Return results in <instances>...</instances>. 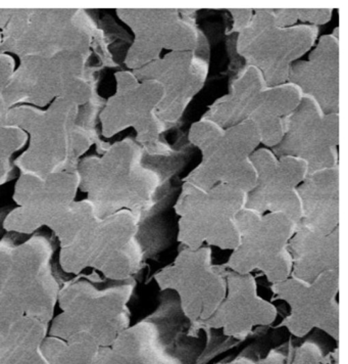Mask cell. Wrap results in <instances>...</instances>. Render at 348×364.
Here are the masks:
<instances>
[{
  "label": "cell",
  "mask_w": 348,
  "mask_h": 364,
  "mask_svg": "<svg viewBox=\"0 0 348 364\" xmlns=\"http://www.w3.org/2000/svg\"><path fill=\"white\" fill-rule=\"evenodd\" d=\"M137 223L127 210L99 218L91 203L72 205L50 225L60 242V266L75 275L91 268L112 281H128L142 262Z\"/></svg>",
  "instance_id": "6da1fadb"
},
{
  "label": "cell",
  "mask_w": 348,
  "mask_h": 364,
  "mask_svg": "<svg viewBox=\"0 0 348 364\" xmlns=\"http://www.w3.org/2000/svg\"><path fill=\"white\" fill-rule=\"evenodd\" d=\"M95 277L77 275L58 294L60 314L53 317L50 336L67 340L77 333L89 336L99 347H109L129 328L128 309L133 282L99 289Z\"/></svg>",
  "instance_id": "7a4b0ae2"
},
{
  "label": "cell",
  "mask_w": 348,
  "mask_h": 364,
  "mask_svg": "<svg viewBox=\"0 0 348 364\" xmlns=\"http://www.w3.org/2000/svg\"><path fill=\"white\" fill-rule=\"evenodd\" d=\"M191 139L203 153L202 162L186 178L203 191L219 184L249 193L256 184V174L251 161L261 136L251 120L223 130L216 123L203 120L191 130Z\"/></svg>",
  "instance_id": "3957f363"
},
{
  "label": "cell",
  "mask_w": 348,
  "mask_h": 364,
  "mask_svg": "<svg viewBox=\"0 0 348 364\" xmlns=\"http://www.w3.org/2000/svg\"><path fill=\"white\" fill-rule=\"evenodd\" d=\"M53 247L43 237L20 245L0 242V286L18 303L26 316L51 323L60 287L53 273Z\"/></svg>",
  "instance_id": "277c9868"
},
{
  "label": "cell",
  "mask_w": 348,
  "mask_h": 364,
  "mask_svg": "<svg viewBox=\"0 0 348 364\" xmlns=\"http://www.w3.org/2000/svg\"><path fill=\"white\" fill-rule=\"evenodd\" d=\"M246 193L219 184L209 191L185 182L177 202L180 216L178 240L189 249L203 244L234 250L239 242L235 216L244 208Z\"/></svg>",
  "instance_id": "5b68a950"
},
{
  "label": "cell",
  "mask_w": 348,
  "mask_h": 364,
  "mask_svg": "<svg viewBox=\"0 0 348 364\" xmlns=\"http://www.w3.org/2000/svg\"><path fill=\"white\" fill-rule=\"evenodd\" d=\"M239 242L225 267L240 274L261 270L271 284L289 279L291 257L287 246L298 224L282 213H256L243 208L235 216Z\"/></svg>",
  "instance_id": "8992f818"
},
{
  "label": "cell",
  "mask_w": 348,
  "mask_h": 364,
  "mask_svg": "<svg viewBox=\"0 0 348 364\" xmlns=\"http://www.w3.org/2000/svg\"><path fill=\"white\" fill-rule=\"evenodd\" d=\"M154 279L161 290L178 293L181 307L190 321L189 335L218 309L227 291L224 268L212 263L211 249L186 248L172 264L156 273Z\"/></svg>",
  "instance_id": "52a82bcc"
},
{
  "label": "cell",
  "mask_w": 348,
  "mask_h": 364,
  "mask_svg": "<svg viewBox=\"0 0 348 364\" xmlns=\"http://www.w3.org/2000/svg\"><path fill=\"white\" fill-rule=\"evenodd\" d=\"M317 33L310 26L281 27L274 13L259 11L242 30L238 50L273 87L288 78L290 63L310 50Z\"/></svg>",
  "instance_id": "ba28073f"
},
{
  "label": "cell",
  "mask_w": 348,
  "mask_h": 364,
  "mask_svg": "<svg viewBox=\"0 0 348 364\" xmlns=\"http://www.w3.org/2000/svg\"><path fill=\"white\" fill-rule=\"evenodd\" d=\"M339 277V270H334L323 273L310 284L289 277L272 284L275 297L290 306V314L281 326L296 337H303L317 328L338 340L340 312L336 296Z\"/></svg>",
  "instance_id": "9c48e42d"
},
{
  "label": "cell",
  "mask_w": 348,
  "mask_h": 364,
  "mask_svg": "<svg viewBox=\"0 0 348 364\" xmlns=\"http://www.w3.org/2000/svg\"><path fill=\"white\" fill-rule=\"evenodd\" d=\"M285 134L278 155L305 161L308 174L336 167L338 113L325 114L314 100L303 95L287 120Z\"/></svg>",
  "instance_id": "30bf717a"
},
{
  "label": "cell",
  "mask_w": 348,
  "mask_h": 364,
  "mask_svg": "<svg viewBox=\"0 0 348 364\" xmlns=\"http://www.w3.org/2000/svg\"><path fill=\"white\" fill-rule=\"evenodd\" d=\"M256 174V184L245 197V209L259 214L282 213L300 224L301 208L298 186L307 177V163L300 159L277 160L271 151L261 149L251 156Z\"/></svg>",
  "instance_id": "8fae6325"
},
{
  "label": "cell",
  "mask_w": 348,
  "mask_h": 364,
  "mask_svg": "<svg viewBox=\"0 0 348 364\" xmlns=\"http://www.w3.org/2000/svg\"><path fill=\"white\" fill-rule=\"evenodd\" d=\"M158 175L138 165L137 159L116 163L88 172L85 183L91 195L90 202L99 218L123 211L124 208L136 214L151 205Z\"/></svg>",
  "instance_id": "7c38bea8"
},
{
  "label": "cell",
  "mask_w": 348,
  "mask_h": 364,
  "mask_svg": "<svg viewBox=\"0 0 348 364\" xmlns=\"http://www.w3.org/2000/svg\"><path fill=\"white\" fill-rule=\"evenodd\" d=\"M226 296L214 314L203 321L200 330L222 328L229 337L243 339L251 333L254 326H268L275 321L277 310L274 305L258 295L254 277L226 272Z\"/></svg>",
  "instance_id": "4fadbf2b"
},
{
  "label": "cell",
  "mask_w": 348,
  "mask_h": 364,
  "mask_svg": "<svg viewBox=\"0 0 348 364\" xmlns=\"http://www.w3.org/2000/svg\"><path fill=\"white\" fill-rule=\"evenodd\" d=\"M77 184V178L67 175L48 179L33 177L21 181L16 191L21 209L8 217L6 228L31 233L44 224L50 226L72 206Z\"/></svg>",
  "instance_id": "5bb4252c"
},
{
  "label": "cell",
  "mask_w": 348,
  "mask_h": 364,
  "mask_svg": "<svg viewBox=\"0 0 348 364\" xmlns=\"http://www.w3.org/2000/svg\"><path fill=\"white\" fill-rule=\"evenodd\" d=\"M148 69L153 70L151 78H156L154 81L163 86V97L156 114L167 121L178 118L187 100L202 85L207 71L202 62L187 51L170 53L163 60L153 63Z\"/></svg>",
  "instance_id": "9a60e30c"
},
{
  "label": "cell",
  "mask_w": 348,
  "mask_h": 364,
  "mask_svg": "<svg viewBox=\"0 0 348 364\" xmlns=\"http://www.w3.org/2000/svg\"><path fill=\"white\" fill-rule=\"evenodd\" d=\"M288 78L325 114L338 113V41L323 37L310 62L294 65Z\"/></svg>",
  "instance_id": "2e32d148"
},
{
  "label": "cell",
  "mask_w": 348,
  "mask_h": 364,
  "mask_svg": "<svg viewBox=\"0 0 348 364\" xmlns=\"http://www.w3.org/2000/svg\"><path fill=\"white\" fill-rule=\"evenodd\" d=\"M296 191L301 208V220L298 225L323 235H329L339 228V170L337 167L308 174Z\"/></svg>",
  "instance_id": "e0dca14e"
},
{
  "label": "cell",
  "mask_w": 348,
  "mask_h": 364,
  "mask_svg": "<svg viewBox=\"0 0 348 364\" xmlns=\"http://www.w3.org/2000/svg\"><path fill=\"white\" fill-rule=\"evenodd\" d=\"M287 250L291 277L310 284L325 272L339 270V228L323 235L298 225Z\"/></svg>",
  "instance_id": "ac0fdd59"
},
{
  "label": "cell",
  "mask_w": 348,
  "mask_h": 364,
  "mask_svg": "<svg viewBox=\"0 0 348 364\" xmlns=\"http://www.w3.org/2000/svg\"><path fill=\"white\" fill-rule=\"evenodd\" d=\"M98 364H178L163 352L153 323L129 326L109 347L100 348Z\"/></svg>",
  "instance_id": "d6986e66"
},
{
  "label": "cell",
  "mask_w": 348,
  "mask_h": 364,
  "mask_svg": "<svg viewBox=\"0 0 348 364\" xmlns=\"http://www.w3.org/2000/svg\"><path fill=\"white\" fill-rule=\"evenodd\" d=\"M303 92L294 84L267 87L259 97V104L249 116L258 127L261 141L276 146L284 139L287 120L300 106Z\"/></svg>",
  "instance_id": "ffe728a7"
},
{
  "label": "cell",
  "mask_w": 348,
  "mask_h": 364,
  "mask_svg": "<svg viewBox=\"0 0 348 364\" xmlns=\"http://www.w3.org/2000/svg\"><path fill=\"white\" fill-rule=\"evenodd\" d=\"M49 324L24 316L0 331V364H49L43 352Z\"/></svg>",
  "instance_id": "44dd1931"
},
{
  "label": "cell",
  "mask_w": 348,
  "mask_h": 364,
  "mask_svg": "<svg viewBox=\"0 0 348 364\" xmlns=\"http://www.w3.org/2000/svg\"><path fill=\"white\" fill-rule=\"evenodd\" d=\"M263 75L251 67L233 86V93L219 102L211 119L219 127L247 120L259 104L261 93L267 88Z\"/></svg>",
  "instance_id": "7402d4cb"
},
{
  "label": "cell",
  "mask_w": 348,
  "mask_h": 364,
  "mask_svg": "<svg viewBox=\"0 0 348 364\" xmlns=\"http://www.w3.org/2000/svg\"><path fill=\"white\" fill-rule=\"evenodd\" d=\"M100 348L84 333H77L67 340L50 336L43 343L49 364H98Z\"/></svg>",
  "instance_id": "603a6c76"
},
{
  "label": "cell",
  "mask_w": 348,
  "mask_h": 364,
  "mask_svg": "<svg viewBox=\"0 0 348 364\" xmlns=\"http://www.w3.org/2000/svg\"><path fill=\"white\" fill-rule=\"evenodd\" d=\"M26 316L24 310L0 286V331Z\"/></svg>",
  "instance_id": "cb8c5ba5"
},
{
  "label": "cell",
  "mask_w": 348,
  "mask_h": 364,
  "mask_svg": "<svg viewBox=\"0 0 348 364\" xmlns=\"http://www.w3.org/2000/svg\"><path fill=\"white\" fill-rule=\"evenodd\" d=\"M292 364H333L330 358L323 356L319 348L312 343H305L296 351Z\"/></svg>",
  "instance_id": "d4e9b609"
},
{
  "label": "cell",
  "mask_w": 348,
  "mask_h": 364,
  "mask_svg": "<svg viewBox=\"0 0 348 364\" xmlns=\"http://www.w3.org/2000/svg\"><path fill=\"white\" fill-rule=\"evenodd\" d=\"M225 364H285L284 363V356H282L281 354L278 353V352H271L268 354L267 358L263 359V360L259 361V363H252V361L249 360V359H238V360L232 361V363H225Z\"/></svg>",
  "instance_id": "484cf974"
}]
</instances>
